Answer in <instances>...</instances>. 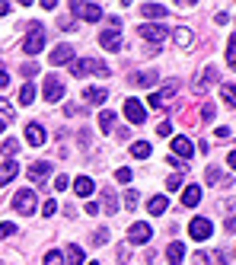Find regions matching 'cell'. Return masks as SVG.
<instances>
[{"instance_id": "37", "label": "cell", "mask_w": 236, "mask_h": 265, "mask_svg": "<svg viewBox=\"0 0 236 265\" xmlns=\"http://www.w3.org/2000/svg\"><path fill=\"white\" fill-rule=\"evenodd\" d=\"M115 179H118V182H125V186H128V182L134 179V173H131V169H128V166H121L118 173H115Z\"/></svg>"}, {"instance_id": "46", "label": "cell", "mask_w": 236, "mask_h": 265, "mask_svg": "<svg viewBox=\"0 0 236 265\" xmlns=\"http://www.w3.org/2000/svg\"><path fill=\"white\" fill-rule=\"evenodd\" d=\"M23 74H26V77H35V74H38V67L29 61V64H23Z\"/></svg>"}, {"instance_id": "43", "label": "cell", "mask_w": 236, "mask_h": 265, "mask_svg": "<svg viewBox=\"0 0 236 265\" xmlns=\"http://www.w3.org/2000/svg\"><path fill=\"white\" fill-rule=\"evenodd\" d=\"M105 240H109V230H96V233H93V243H96V246H102Z\"/></svg>"}, {"instance_id": "27", "label": "cell", "mask_w": 236, "mask_h": 265, "mask_svg": "<svg viewBox=\"0 0 236 265\" xmlns=\"http://www.w3.org/2000/svg\"><path fill=\"white\" fill-rule=\"evenodd\" d=\"M140 13H144L147 19H163V16H166V6H160V3H144V6H140Z\"/></svg>"}, {"instance_id": "39", "label": "cell", "mask_w": 236, "mask_h": 265, "mask_svg": "<svg viewBox=\"0 0 236 265\" xmlns=\"http://www.w3.org/2000/svg\"><path fill=\"white\" fill-rule=\"evenodd\" d=\"M55 211H58V201H55V198H48V201L42 205V214H45V217H55Z\"/></svg>"}, {"instance_id": "1", "label": "cell", "mask_w": 236, "mask_h": 265, "mask_svg": "<svg viewBox=\"0 0 236 265\" xmlns=\"http://www.w3.org/2000/svg\"><path fill=\"white\" fill-rule=\"evenodd\" d=\"M70 74L73 77H86V74L109 77V64H105V61H96V58H80V61H70Z\"/></svg>"}, {"instance_id": "12", "label": "cell", "mask_w": 236, "mask_h": 265, "mask_svg": "<svg viewBox=\"0 0 236 265\" xmlns=\"http://www.w3.org/2000/svg\"><path fill=\"white\" fill-rule=\"evenodd\" d=\"M192 153H195V147H192V141H188V138H182V134H179V138H172V157H176V160L182 157V163H185Z\"/></svg>"}, {"instance_id": "10", "label": "cell", "mask_w": 236, "mask_h": 265, "mask_svg": "<svg viewBox=\"0 0 236 265\" xmlns=\"http://www.w3.org/2000/svg\"><path fill=\"white\" fill-rule=\"evenodd\" d=\"M99 45L105 51H121V26H109V29L99 36Z\"/></svg>"}, {"instance_id": "30", "label": "cell", "mask_w": 236, "mask_h": 265, "mask_svg": "<svg viewBox=\"0 0 236 265\" xmlns=\"http://www.w3.org/2000/svg\"><path fill=\"white\" fill-rule=\"evenodd\" d=\"M220 96H224L227 106H236V86L233 83H224V86H220Z\"/></svg>"}, {"instance_id": "49", "label": "cell", "mask_w": 236, "mask_h": 265, "mask_svg": "<svg viewBox=\"0 0 236 265\" xmlns=\"http://www.w3.org/2000/svg\"><path fill=\"white\" fill-rule=\"evenodd\" d=\"M6 13H10V3H6V0H0V16H6Z\"/></svg>"}, {"instance_id": "13", "label": "cell", "mask_w": 236, "mask_h": 265, "mask_svg": "<svg viewBox=\"0 0 236 265\" xmlns=\"http://www.w3.org/2000/svg\"><path fill=\"white\" fill-rule=\"evenodd\" d=\"M51 67H61V64H70L73 61V48L70 45H55V51H51Z\"/></svg>"}, {"instance_id": "31", "label": "cell", "mask_w": 236, "mask_h": 265, "mask_svg": "<svg viewBox=\"0 0 236 265\" xmlns=\"http://www.w3.org/2000/svg\"><path fill=\"white\" fill-rule=\"evenodd\" d=\"M32 99H35V86L26 83L23 90H19V103H23V106H32Z\"/></svg>"}, {"instance_id": "29", "label": "cell", "mask_w": 236, "mask_h": 265, "mask_svg": "<svg viewBox=\"0 0 236 265\" xmlns=\"http://www.w3.org/2000/svg\"><path fill=\"white\" fill-rule=\"evenodd\" d=\"M150 151H153V147L147 144V141H134V144H131V157H137V160H147V157H150Z\"/></svg>"}, {"instance_id": "40", "label": "cell", "mask_w": 236, "mask_h": 265, "mask_svg": "<svg viewBox=\"0 0 236 265\" xmlns=\"http://www.w3.org/2000/svg\"><path fill=\"white\" fill-rule=\"evenodd\" d=\"M157 134H160V138H169V134H172V125H169V121H160V125H157Z\"/></svg>"}, {"instance_id": "7", "label": "cell", "mask_w": 236, "mask_h": 265, "mask_svg": "<svg viewBox=\"0 0 236 265\" xmlns=\"http://www.w3.org/2000/svg\"><path fill=\"white\" fill-rule=\"evenodd\" d=\"M188 233H192V240L204 243L207 236L214 233V224L207 221V217H192V224H188Z\"/></svg>"}, {"instance_id": "16", "label": "cell", "mask_w": 236, "mask_h": 265, "mask_svg": "<svg viewBox=\"0 0 236 265\" xmlns=\"http://www.w3.org/2000/svg\"><path fill=\"white\" fill-rule=\"evenodd\" d=\"M64 265H86V253L77 243H70V246L64 249Z\"/></svg>"}, {"instance_id": "22", "label": "cell", "mask_w": 236, "mask_h": 265, "mask_svg": "<svg viewBox=\"0 0 236 265\" xmlns=\"http://www.w3.org/2000/svg\"><path fill=\"white\" fill-rule=\"evenodd\" d=\"M16 173H19L16 160H6V163H3V169H0V186H10V182L16 179Z\"/></svg>"}, {"instance_id": "38", "label": "cell", "mask_w": 236, "mask_h": 265, "mask_svg": "<svg viewBox=\"0 0 236 265\" xmlns=\"http://www.w3.org/2000/svg\"><path fill=\"white\" fill-rule=\"evenodd\" d=\"M166 189H169V192H179V189H182V176L179 173L169 176V179H166Z\"/></svg>"}, {"instance_id": "3", "label": "cell", "mask_w": 236, "mask_h": 265, "mask_svg": "<svg viewBox=\"0 0 236 265\" xmlns=\"http://www.w3.org/2000/svg\"><path fill=\"white\" fill-rule=\"evenodd\" d=\"M176 93H179V80H166V83L160 86V90H153V93H150L147 106H150V109H163L172 96H176Z\"/></svg>"}, {"instance_id": "48", "label": "cell", "mask_w": 236, "mask_h": 265, "mask_svg": "<svg viewBox=\"0 0 236 265\" xmlns=\"http://www.w3.org/2000/svg\"><path fill=\"white\" fill-rule=\"evenodd\" d=\"M214 262H217V265H227V253H214Z\"/></svg>"}, {"instance_id": "14", "label": "cell", "mask_w": 236, "mask_h": 265, "mask_svg": "<svg viewBox=\"0 0 236 265\" xmlns=\"http://www.w3.org/2000/svg\"><path fill=\"white\" fill-rule=\"evenodd\" d=\"M48 176H51V163L48 160H38V163H32V166H29V179L38 182V186H42Z\"/></svg>"}, {"instance_id": "26", "label": "cell", "mask_w": 236, "mask_h": 265, "mask_svg": "<svg viewBox=\"0 0 236 265\" xmlns=\"http://www.w3.org/2000/svg\"><path fill=\"white\" fill-rule=\"evenodd\" d=\"M102 208H105V214H115L118 211V198H115L112 189H105V192H102ZM102 208H99V211H102Z\"/></svg>"}, {"instance_id": "25", "label": "cell", "mask_w": 236, "mask_h": 265, "mask_svg": "<svg viewBox=\"0 0 236 265\" xmlns=\"http://www.w3.org/2000/svg\"><path fill=\"white\" fill-rule=\"evenodd\" d=\"M172 42H176L179 48H188V45H192V29H185V26H179V29L172 32Z\"/></svg>"}, {"instance_id": "44", "label": "cell", "mask_w": 236, "mask_h": 265, "mask_svg": "<svg viewBox=\"0 0 236 265\" xmlns=\"http://www.w3.org/2000/svg\"><path fill=\"white\" fill-rule=\"evenodd\" d=\"M207 182H211V186H214V182H220V169L217 166H207Z\"/></svg>"}, {"instance_id": "41", "label": "cell", "mask_w": 236, "mask_h": 265, "mask_svg": "<svg viewBox=\"0 0 236 265\" xmlns=\"http://www.w3.org/2000/svg\"><path fill=\"white\" fill-rule=\"evenodd\" d=\"M227 61H230V64H236V36L230 38V45H227Z\"/></svg>"}, {"instance_id": "9", "label": "cell", "mask_w": 236, "mask_h": 265, "mask_svg": "<svg viewBox=\"0 0 236 265\" xmlns=\"http://www.w3.org/2000/svg\"><path fill=\"white\" fill-rule=\"evenodd\" d=\"M70 10L77 13V16H83L86 23H99V19H102V6H96V3H80V0H73Z\"/></svg>"}, {"instance_id": "32", "label": "cell", "mask_w": 236, "mask_h": 265, "mask_svg": "<svg viewBox=\"0 0 236 265\" xmlns=\"http://www.w3.org/2000/svg\"><path fill=\"white\" fill-rule=\"evenodd\" d=\"M45 265H64V253H58V249H48V253H45Z\"/></svg>"}, {"instance_id": "20", "label": "cell", "mask_w": 236, "mask_h": 265, "mask_svg": "<svg viewBox=\"0 0 236 265\" xmlns=\"http://www.w3.org/2000/svg\"><path fill=\"white\" fill-rule=\"evenodd\" d=\"M201 201V186H185L182 189V205L185 208H195Z\"/></svg>"}, {"instance_id": "24", "label": "cell", "mask_w": 236, "mask_h": 265, "mask_svg": "<svg viewBox=\"0 0 236 265\" xmlns=\"http://www.w3.org/2000/svg\"><path fill=\"white\" fill-rule=\"evenodd\" d=\"M131 83L134 86H153V83H157V71H137L131 77Z\"/></svg>"}, {"instance_id": "35", "label": "cell", "mask_w": 236, "mask_h": 265, "mask_svg": "<svg viewBox=\"0 0 236 265\" xmlns=\"http://www.w3.org/2000/svg\"><path fill=\"white\" fill-rule=\"evenodd\" d=\"M16 233V224H10V221H0V240L3 236H13Z\"/></svg>"}, {"instance_id": "18", "label": "cell", "mask_w": 236, "mask_h": 265, "mask_svg": "<svg viewBox=\"0 0 236 265\" xmlns=\"http://www.w3.org/2000/svg\"><path fill=\"white\" fill-rule=\"evenodd\" d=\"M83 99H86V103H93V106H99V103H105V99H109V90H105V86H86V90H83Z\"/></svg>"}, {"instance_id": "6", "label": "cell", "mask_w": 236, "mask_h": 265, "mask_svg": "<svg viewBox=\"0 0 236 265\" xmlns=\"http://www.w3.org/2000/svg\"><path fill=\"white\" fill-rule=\"evenodd\" d=\"M137 32H140V38H147V42L157 45V48H160V42L169 36V29H166V26H160V23H144Z\"/></svg>"}, {"instance_id": "45", "label": "cell", "mask_w": 236, "mask_h": 265, "mask_svg": "<svg viewBox=\"0 0 236 265\" xmlns=\"http://www.w3.org/2000/svg\"><path fill=\"white\" fill-rule=\"evenodd\" d=\"M10 86V74H6V67L0 64V90H6Z\"/></svg>"}, {"instance_id": "53", "label": "cell", "mask_w": 236, "mask_h": 265, "mask_svg": "<svg viewBox=\"0 0 236 265\" xmlns=\"http://www.w3.org/2000/svg\"><path fill=\"white\" fill-rule=\"evenodd\" d=\"M0 265H3V262H0Z\"/></svg>"}, {"instance_id": "15", "label": "cell", "mask_w": 236, "mask_h": 265, "mask_svg": "<svg viewBox=\"0 0 236 265\" xmlns=\"http://www.w3.org/2000/svg\"><path fill=\"white\" fill-rule=\"evenodd\" d=\"M26 141H29L32 147H42L45 144V128L38 125V121H29V125H26Z\"/></svg>"}, {"instance_id": "33", "label": "cell", "mask_w": 236, "mask_h": 265, "mask_svg": "<svg viewBox=\"0 0 236 265\" xmlns=\"http://www.w3.org/2000/svg\"><path fill=\"white\" fill-rule=\"evenodd\" d=\"M201 118H204V121H214V118H217V106H214V103H204V106H201Z\"/></svg>"}, {"instance_id": "28", "label": "cell", "mask_w": 236, "mask_h": 265, "mask_svg": "<svg viewBox=\"0 0 236 265\" xmlns=\"http://www.w3.org/2000/svg\"><path fill=\"white\" fill-rule=\"evenodd\" d=\"M99 128H102L105 134L115 128V112H112V109H102V112H99Z\"/></svg>"}, {"instance_id": "36", "label": "cell", "mask_w": 236, "mask_h": 265, "mask_svg": "<svg viewBox=\"0 0 236 265\" xmlns=\"http://www.w3.org/2000/svg\"><path fill=\"white\" fill-rule=\"evenodd\" d=\"M16 151H19V141L6 138V141H3V153H6V157H13V153H16Z\"/></svg>"}, {"instance_id": "5", "label": "cell", "mask_w": 236, "mask_h": 265, "mask_svg": "<svg viewBox=\"0 0 236 265\" xmlns=\"http://www.w3.org/2000/svg\"><path fill=\"white\" fill-rule=\"evenodd\" d=\"M150 236H153V230H150V224H147V221H137V224L128 227V243H134V246L150 243Z\"/></svg>"}, {"instance_id": "4", "label": "cell", "mask_w": 236, "mask_h": 265, "mask_svg": "<svg viewBox=\"0 0 236 265\" xmlns=\"http://www.w3.org/2000/svg\"><path fill=\"white\" fill-rule=\"evenodd\" d=\"M35 192L32 189H19L16 195H13V211L16 214H23V217H29V214H35Z\"/></svg>"}, {"instance_id": "19", "label": "cell", "mask_w": 236, "mask_h": 265, "mask_svg": "<svg viewBox=\"0 0 236 265\" xmlns=\"http://www.w3.org/2000/svg\"><path fill=\"white\" fill-rule=\"evenodd\" d=\"M214 80H217V71H214V67H204V71L198 74V80H195V90L204 93L207 86H214Z\"/></svg>"}, {"instance_id": "50", "label": "cell", "mask_w": 236, "mask_h": 265, "mask_svg": "<svg viewBox=\"0 0 236 265\" xmlns=\"http://www.w3.org/2000/svg\"><path fill=\"white\" fill-rule=\"evenodd\" d=\"M0 109H3V115H6V118H10V115H13V109H10V106H6V103H3V99H0Z\"/></svg>"}, {"instance_id": "42", "label": "cell", "mask_w": 236, "mask_h": 265, "mask_svg": "<svg viewBox=\"0 0 236 265\" xmlns=\"http://www.w3.org/2000/svg\"><path fill=\"white\" fill-rule=\"evenodd\" d=\"M67 186H70V179H67V176H55V192H64Z\"/></svg>"}, {"instance_id": "47", "label": "cell", "mask_w": 236, "mask_h": 265, "mask_svg": "<svg viewBox=\"0 0 236 265\" xmlns=\"http://www.w3.org/2000/svg\"><path fill=\"white\" fill-rule=\"evenodd\" d=\"M227 166H230V169H236V151H230V153H227Z\"/></svg>"}, {"instance_id": "51", "label": "cell", "mask_w": 236, "mask_h": 265, "mask_svg": "<svg viewBox=\"0 0 236 265\" xmlns=\"http://www.w3.org/2000/svg\"><path fill=\"white\" fill-rule=\"evenodd\" d=\"M0 131H3V118H0Z\"/></svg>"}, {"instance_id": "34", "label": "cell", "mask_w": 236, "mask_h": 265, "mask_svg": "<svg viewBox=\"0 0 236 265\" xmlns=\"http://www.w3.org/2000/svg\"><path fill=\"white\" fill-rule=\"evenodd\" d=\"M140 201V195H137V189H128L125 192V208H134Z\"/></svg>"}, {"instance_id": "2", "label": "cell", "mask_w": 236, "mask_h": 265, "mask_svg": "<svg viewBox=\"0 0 236 265\" xmlns=\"http://www.w3.org/2000/svg\"><path fill=\"white\" fill-rule=\"evenodd\" d=\"M45 38H48V32H45V26L42 23H32L29 26V36H26V54L29 58H35V54H42L45 51Z\"/></svg>"}, {"instance_id": "23", "label": "cell", "mask_w": 236, "mask_h": 265, "mask_svg": "<svg viewBox=\"0 0 236 265\" xmlns=\"http://www.w3.org/2000/svg\"><path fill=\"white\" fill-rule=\"evenodd\" d=\"M166 259H169V265H182L185 246H182V243H169V246H166Z\"/></svg>"}, {"instance_id": "52", "label": "cell", "mask_w": 236, "mask_h": 265, "mask_svg": "<svg viewBox=\"0 0 236 265\" xmlns=\"http://www.w3.org/2000/svg\"><path fill=\"white\" fill-rule=\"evenodd\" d=\"M86 265H99V262H86Z\"/></svg>"}, {"instance_id": "21", "label": "cell", "mask_w": 236, "mask_h": 265, "mask_svg": "<svg viewBox=\"0 0 236 265\" xmlns=\"http://www.w3.org/2000/svg\"><path fill=\"white\" fill-rule=\"evenodd\" d=\"M166 208H169V201H166V195H153L150 201H147V211H150L153 217H160V214H166Z\"/></svg>"}, {"instance_id": "17", "label": "cell", "mask_w": 236, "mask_h": 265, "mask_svg": "<svg viewBox=\"0 0 236 265\" xmlns=\"http://www.w3.org/2000/svg\"><path fill=\"white\" fill-rule=\"evenodd\" d=\"M73 192H77L80 198H90V195L96 192V182H93L90 176H80V179H73Z\"/></svg>"}, {"instance_id": "8", "label": "cell", "mask_w": 236, "mask_h": 265, "mask_svg": "<svg viewBox=\"0 0 236 265\" xmlns=\"http://www.w3.org/2000/svg\"><path fill=\"white\" fill-rule=\"evenodd\" d=\"M125 118L131 121V125H144L147 121V109H144V103H137V99H125Z\"/></svg>"}, {"instance_id": "11", "label": "cell", "mask_w": 236, "mask_h": 265, "mask_svg": "<svg viewBox=\"0 0 236 265\" xmlns=\"http://www.w3.org/2000/svg\"><path fill=\"white\" fill-rule=\"evenodd\" d=\"M42 96H45V103H58V99H64V83H61L58 77H45Z\"/></svg>"}]
</instances>
